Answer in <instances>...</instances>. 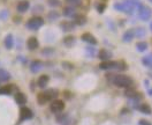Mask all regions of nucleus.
I'll return each instance as SVG.
<instances>
[{"label": "nucleus", "instance_id": "obj_24", "mask_svg": "<svg viewBox=\"0 0 152 125\" xmlns=\"http://www.w3.org/2000/svg\"><path fill=\"white\" fill-rule=\"evenodd\" d=\"M64 15L65 16H74L75 15V10L73 7H66L64 8Z\"/></svg>", "mask_w": 152, "mask_h": 125}, {"label": "nucleus", "instance_id": "obj_19", "mask_svg": "<svg viewBox=\"0 0 152 125\" xmlns=\"http://www.w3.org/2000/svg\"><path fill=\"white\" fill-rule=\"evenodd\" d=\"M137 95H138V94H137V92H136L134 88H130V87H128V89L126 90V96L130 97V98H135V100H136V98L138 97Z\"/></svg>", "mask_w": 152, "mask_h": 125}, {"label": "nucleus", "instance_id": "obj_7", "mask_svg": "<svg viewBox=\"0 0 152 125\" xmlns=\"http://www.w3.org/2000/svg\"><path fill=\"white\" fill-rule=\"evenodd\" d=\"M98 57H99V59H102L103 61H107V60H110L111 57H112V52L108 51V50H106V49H102L99 51V53H98Z\"/></svg>", "mask_w": 152, "mask_h": 125}, {"label": "nucleus", "instance_id": "obj_15", "mask_svg": "<svg viewBox=\"0 0 152 125\" xmlns=\"http://www.w3.org/2000/svg\"><path fill=\"white\" fill-rule=\"evenodd\" d=\"M15 101H16L18 104L23 106V104L27 103V97H26V95L23 93H16L15 94Z\"/></svg>", "mask_w": 152, "mask_h": 125}, {"label": "nucleus", "instance_id": "obj_3", "mask_svg": "<svg viewBox=\"0 0 152 125\" xmlns=\"http://www.w3.org/2000/svg\"><path fill=\"white\" fill-rule=\"evenodd\" d=\"M138 18L140 19L144 20V21H146V20H149L150 18H151L152 15V10L150 7H148V6H144V5H142V6H140V8H138Z\"/></svg>", "mask_w": 152, "mask_h": 125}, {"label": "nucleus", "instance_id": "obj_31", "mask_svg": "<svg viewBox=\"0 0 152 125\" xmlns=\"http://www.w3.org/2000/svg\"><path fill=\"white\" fill-rule=\"evenodd\" d=\"M86 52H88V55H91V57L95 55V49L92 48H88L86 49Z\"/></svg>", "mask_w": 152, "mask_h": 125}, {"label": "nucleus", "instance_id": "obj_30", "mask_svg": "<svg viewBox=\"0 0 152 125\" xmlns=\"http://www.w3.org/2000/svg\"><path fill=\"white\" fill-rule=\"evenodd\" d=\"M138 124L140 125H152L151 122H149V121H146V119H141Z\"/></svg>", "mask_w": 152, "mask_h": 125}, {"label": "nucleus", "instance_id": "obj_26", "mask_svg": "<svg viewBox=\"0 0 152 125\" xmlns=\"http://www.w3.org/2000/svg\"><path fill=\"white\" fill-rule=\"evenodd\" d=\"M135 36L137 37H144L145 36V30L144 28H138L135 30Z\"/></svg>", "mask_w": 152, "mask_h": 125}, {"label": "nucleus", "instance_id": "obj_12", "mask_svg": "<svg viewBox=\"0 0 152 125\" xmlns=\"http://www.w3.org/2000/svg\"><path fill=\"white\" fill-rule=\"evenodd\" d=\"M60 27H61V29L64 31H72L74 29V27H75V23L74 22H70V21H65V22H62L60 24Z\"/></svg>", "mask_w": 152, "mask_h": 125}, {"label": "nucleus", "instance_id": "obj_36", "mask_svg": "<svg viewBox=\"0 0 152 125\" xmlns=\"http://www.w3.org/2000/svg\"><path fill=\"white\" fill-rule=\"evenodd\" d=\"M151 56H152V53H151Z\"/></svg>", "mask_w": 152, "mask_h": 125}, {"label": "nucleus", "instance_id": "obj_25", "mask_svg": "<svg viewBox=\"0 0 152 125\" xmlns=\"http://www.w3.org/2000/svg\"><path fill=\"white\" fill-rule=\"evenodd\" d=\"M142 63L145 66H152V56H148V57H144L142 59Z\"/></svg>", "mask_w": 152, "mask_h": 125}, {"label": "nucleus", "instance_id": "obj_1", "mask_svg": "<svg viewBox=\"0 0 152 125\" xmlns=\"http://www.w3.org/2000/svg\"><path fill=\"white\" fill-rule=\"evenodd\" d=\"M107 79L113 82L116 87H120V88H126V87H130L133 84V80L127 75L124 74H118V75H113V74H107L106 75Z\"/></svg>", "mask_w": 152, "mask_h": 125}, {"label": "nucleus", "instance_id": "obj_13", "mask_svg": "<svg viewBox=\"0 0 152 125\" xmlns=\"http://www.w3.org/2000/svg\"><path fill=\"white\" fill-rule=\"evenodd\" d=\"M29 7H30V2L29 1H26V0H23V1H21L18 4V10H19L20 13H24V12H27L29 10Z\"/></svg>", "mask_w": 152, "mask_h": 125}, {"label": "nucleus", "instance_id": "obj_35", "mask_svg": "<svg viewBox=\"0 0 152 125\" xmlns=\"http://www.w3.org/2000/svg\"><path fill=\"white\" fill-rule=\"evenodd\" d=\"M150 1H151V2H152V0H150Z\"/></svg>", "mask_w": 152, "mask_h": 125}, {"label": "nucleus", "instance_id": "obj_33", "mask_svg": "<svg viewBox=\"0 0 152 125\" xmlns=\"http://www.w3.org/2000/svg\"><path fill=\"white\" fill-rule=\"evenodd\" d=\"M6 15H7V12H6V10H2V13L0 14V19H4Z\"/></svg>", "mask_w": 152, "mask_h": 125}, {"label": "nucleus", "instance_id": "obj_16", "mask_svg": "<svg viewBox=\"0 0 152 125\" xmlns=\"http://www.w3.org/2000/svg\"><path fill=\"white\" fill-rule=\"evenodd\" d=\"M13 87H14V85L2 86L0 88V95H10L13 92Z\"/></svg>", "mask_w": 152, "mask_h": 125}, {"label": "nucleus", "instance_id": "obj_22", "mask_svg": "<svg viewBox=\"0 0 152 125\" xmlns=\"http://www.w3.org/2000/svg\"><path fill=\"white\" fill-rule=\"evenodd\" d=\"M74 43H75V37L74 36H67L64 38V44L66 47H72Z\"/></svg>", "mask_w": 152, "mask_h": 125}, {"label": "nucleus", "instance_id": "obj_2", "mask_svg": "<svg viewBox=\"0 0 152 125\" xmlns=\"http://www.w3.org/2000/svg\"><path fill=\"white\" fill-rule=\"evenodd\" d=\"M43 24H44V20L42 18H39V16H36V18H32V19L29 20L26 26H27V28L31 29V30H37Z\"/></svg>", "mask_w": 152, "mask_h": 125}, {"label": "nucleus", "instance_id": "obj_18", "mask_svg": "<svg viewBox=\"0 0 152 125\" xmlns=\"http://www.w3.org/2000/svg\"><path fill=\"white\" fill-rule=\"evenodd\" d=\"M14 45V39H13V35L8 34L6 37H5V47L7 49H12Z\"/></svg>", "mask_w": 152, "mask_h": 125}, {"label": "nucleus", "instance_id": "obj_20", "mask_svg": "<svg viewBox=\"0 0 152 125\" xmlns=\"http://www.w3.org/2000/svg\"><path fill=\"white\" fill-rule=\"evenodd\" d=\"M10 79V74L6 71V70H2L0 68V81H7Z\"/></svg>", "mask_w": 152, "mask_h": 125}, {"label": "nucleus", "instance_id": "obj_32", "mask_svg": "<svg viewBox=\"0 0 152 125\" xmlns=\"http://www.w3.org/2000/svg\"><path fill=\"white\" fill-rule=\"evenodd\" d=\"M104 8H105V5H100V6H98V10H99V13H103Z\"/></svg>", "mask_w": 152, "mask_h": 125}, {"label": "nucleus", "instance_id": "obj_4", "mask_svg": "<svg viewBox=\"0 0 152 125\" xmlns=\"http://www.w3.org/2000/svg\"><path fill=\"white\" fill-rule=\"evenodd\" d=\"M34 117V112L27 108V107H22L21 110H20V122H23V121H29Z\"/></svg>", "mask_w": 152, "mask_h": 125}, {"label": "nucleus", "instance_id": "obj_28", "mask_svg": "<svg viewBox=\"0 0 152 125\" xmlns=\"http://www.w3.org/2000/svg\"><path fill=\"white\" fill-rule=\"evenodd\" d=\"M59 16H60V14H59L58 12H50V14H48V19L50 20L58 19Z\"/></svg>", "mask_w": 152, "mask_h": 125}, {"label": "nucleus", "instance_id": "obj_23", "mask_svg": "<svg viewBox=\"0 0 152 125\" xmlns=\"http://www.w3.org/2000/svg\"><path fill=\"white\" fill-rule=\"evenodd\" d=\"M136 49H137L140 52H143V51H145V50L148 49V43H146V42H138V43L136 44Z\"/></svg>", "mask_w": 152, "mask_h": 125}, {"label": "nucleus", "instance_id": "obj_14", "mask_svg": "<svg viewBox=\"0 0 152 125\" xmlns=\"http://www.w3.org/2000/svg\"><path fill=\"white\" fill-rule=\"evenodd\" d=\"M134 37H135V30L134 29H129V30H127L124 34L122 38H124V42H132Z\"/></svg>", "mask_w": 152, "mask_h": 125}, {"label": "nucleus", "instance_id": "obj_27", "mask_svg": "<svg viewBox=\"0 0 152 125\" xmlns=\"http://www.w3.org/2000/svg\"><path fill=\"white\" fill-rule=\"evenodd\" d=\"M67 4L72 5L73 7H76V6H80L81 5V0H66Z\"/></svg>", "mask_w": 152, "mask_h": 125}, {"label": "nucleus", "instance_id": "obj_9", "mask_svg": "<svg viewBox=\"0 0 152 125\" xmlns=\"http://www.w3.org/2000/svg\"><path fill=\"white\" fill-rule=\"evenodd\" d=\"M43 66H44V64H43L42 61H39V60H35V61H32V63H31L30 68H31V72L37 73L38 71H40V70L43 68Z\"/></svg>", "mask_w": 152, "mask_h": 125}, {"label": "nucleus", "instance_id": "obj_34", "mask_svg": "<svg viewBox=\"0 0 152 125\" xmlns=\"http://www.w3.org/2000/svg\"><path fill=\"white\" fill-rule=\"evenodd\" d=\"M150 29L152 30V22H151V24H150Z\"/></svg>", "mask_w": 152, "mask_h": 125}, {"label": "nucleus", "instance_id": "obj_10", "mask_svg": "<svg viewBox=\"0 0 152 125\" xmlns=\"http://www.w3.org/2000/svg\"><path fill=\"white\" fill-rule=\"evenodd\" d=\"M27 45H28V49L29 50H36L38 48V45H39V43H38V39L36 37H30L28 39V42H27Z\"/></svg>", "mask_w": 152, "mask_h": 125}, {"label": "nucleus", "instance_id": "obj_6", "mask_svg": "<svg viewBox=\"0 0 152 125\" xmlns=\"http://www.w3.org/2000/svg\"><path fill=\"white\" fill-rule=\"evenodd\" d=\"M48 101H51V97H50L48 92H45V93H39L37 95V102L40 106H44L45 103H48Z\"/></svg>", "mask_w": 152, "mask_h": 125}, {"label": "nucleus", "instance_id": "obj_8", "mask_svg": "<svg viewBox=\"0 0 152 125\" xmlns=\"http://www.w3.org/2000/svg\"><path fill=\"white\" fill-rule=\"evenodd\" d=\"M81 38L83 39L84 42L86 43H89V44H92V45H96L97 44V39L94 35H91L90 33H86V34H83L82 36H81Z\"/></svg>", "mask_w": 152, "mask_h": 125}, {"label": "nucleus", "instance_id": "obj_11", "mask_svg": "<svg viewBox=\"0 0 152 125\" xmlns=\"http://www.w3.org/2000/svg\"><path fill=\"white\" fill-rule=\"evenodd\" d=\"M48 80H50V78H48V75H46V74L40 75V77L38 78V81H37L38 87H40V88L46 87L48 86Z\"/></svg>", "mask_w": 152, "mask_h": 125}, {"label": "nucleus", "instance_id": "obj_5", "mask_svg": "<svg viewBox=\"0 0 152 125\" xmlns=\"http://www.w3.org/2000/svg\"><path fill=\"white\" fill-rule=\"evenodd\" d=\"M50 109H51L52 112L59 114V112H61V111L65 109V103H64V101H61V100H54V101L51 103Z\"/></svg>", "mask_w": 152, "mask_h": 125}, {"label": "nucleus", "instance_id": "obj_17", "mask_svg": "<svg viewBox=\"0 0 152 125\" xmlns=\"http://www.w3.org/2000/svg\"><path fill=\"white\" fill-rule=\"evenodd\" d=\"M138 110L142 111L143 114H145V115H151L152 114L151 108H150V106H149L148 103H143V104H141V106L138 107Z\"/></svg>", "mask_w": 152, "mask_h": 125}, {"label": "nucleus", "instance_id": "obj_21", "mask_svg": "<svg viewBox=\"0 0 152 125\" xmlns=\"http://www.w3.org/2000/svg\"><path fill=\"white\" fill-rule=\"evenodd\" d=\"M86 23V18L84 15H77L75 16V24L77 26H84Z\"/></svg>", "mask_w": 152, "mask_h": 125}, {"label": "nucleus", "instance_id": "obj_29", "mask_svg": "<svg viewBox=\"0 0 152 125\" xmlns=\"http://www.w3.org/2000/svg\"><path fill=\"white\" fill-rule=\"evenodd\" d=\"M48 5L52 6V7H57L60 5V1L59 0H48Z\"/></svg>", "mask_w": 152, "mask_h": 125}]
</instances>
